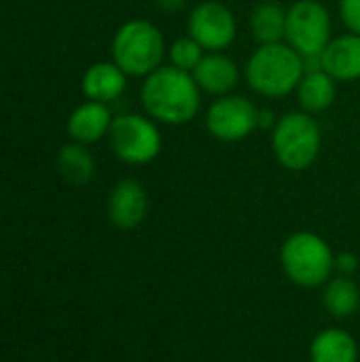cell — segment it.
Listing matches in <instances>:
<instances>
[{"label":"cell","instance_id":"obj_7","mask_svg":"<svg viewBox=\"0 0 360 362\" xmlns=\"http://www.w3.org/2000/svg\"><path fill=\"white\" fill-rule=\"evenodd\" d=\"M333 38V19L323 0H295L286 8V36L303 57H318Z\"/></svg>","mask_w":360,"mask_h":362},{"label":"cell","instance_id":"obj_17","mask_svg":"<svg viewBox=\"0 0 360 362\" xmlns=\"http://www.w3.org/2000/svg\"><path fill=\"white\" fill-rule=\"evenodd\" d=\"M248 30L257 45L282 42L286 36V8L282 2H257L248 13Z\"/></svg>","mask_w":360,"mask_h":362},{"label":"cell","instance_id":"obj_4","mask_svg":"<svg viewBox=\"0 0 360 362\" xmlns=\"http://www.w3.org/2000/svg\"><path fill=\"white\" fill-rule=\"evenodd\" d=\"M112 62L127 76H149L168 55L166 38L161 30L149 19H129L121 23L110 42Z\"/></svg>","mask_w":360,"mask_h":362},{"label":"cell","instance_id":"obj_14","mask_svg":"<svg viewBox=\"0 0 360 362\" xmlns=\"http://www.w3.org/2000/svg\"><path fill=\"white\" fill-rule=\"evenodd\" d=\"M125 87H127V74L115 62H95L85 70L81 78V89L85 98L102 104H110L119 100Z\"/></svg>","mask_w":360,"mask_h":362},{"label":"cell","instance_id":"obj_1","mask_svg":"<svg viewBox=\"0 0 360 362\" xmlns=\"http://www.w3.org/2000/svg\"><path fill=\"white\" fill-rule=\"evenodd\" d=\"M202 89L197 87L191 72L174 66H159L155 72L144 76L140 87V102L155 123L161 125H187L202 110Z\"/></svg>","mask_w":360,"mask_h":362},{"label":"cell","instance_id":"obj_6","mask_svg":"<svg viewBox=\"0 0 360 362\" xmlns=\"http://www.w3.org/2000/svg\"><path fill=\"white\" fill-rule=\"evenodd\" d=\"M106 138L112 153L129 165L151 163L159 157L163 146L159 123H155L146 115L136 112L117 115Z\"/></svg>","mask_w":360,"mask_h":362},{"label":"cell","instance_id":"obj_23","mask_svg":"<svg viewBox=\"0 0 360 362\" xmlns=\"http://www.w3.org/2000/svg\"><path fill=\"white\" fill-rule=\"evenodd\" d=\"M163 13H180L189 6V0H153Z\"/></svg>","mask_w":360,"mask_h":362},{"label":"cell","instance_id":"obj_24","mask_svg":"<svg viewBox=\"0 0 360 362\" xmlns=\"http://www.w3.org/2000/svg\"><path fill=\"white\" fill-rule=\"evenodd\" d=\"M278 117L269 108H259V129H274Z\"/></svg>","mask_w":360,"mask_h":362},{"label":"cell","instance_id":"obj_22","mask_svg":"<svg viewBox=\"0 0 360 362\" xmlns=\"http://www.w3.org/2000/svg\"><path fill=\"white\" fill-rule=\"evenodd\" d=\"M359 257H356L354 252H350V250H344V252L335 255V272H337L339 276L352 278V276L359 272Z\"/></svg>","mask_w":360,"mask_h":362},{"label":"cell","instance_id":"obj_16","mask_svg":"<svg viewBox=\"0 0 360 362\" xmlns=\"http://www.w3.org/2000/svg\"><path fill=\"white\" fill-rule=\"evenodd\" d=\"M359 341L342 327L323 329L310 344L312 362H359Z\"/></svg>","mask_w":360,"mask_h":362},{"label":"cell","instance_id":"obj_8","mask_svg":"<svg viewBox=\"0 0 360 362\" xmlns=\"http://www.w3.org/2000/svg\"><path fill=\"white\" fill-rule=\"evenodd\" d=\"M206 129L219 142H242L259 129V106L240 93L214 98L206 110Z\"/></svg>","mask_w":360,"mask_h":362},{"label":"cell","instance_id":"obj_19","mask_svg":"<svg viewBox=\"0 0 360 362\" xmlns=\"http://www.w3.org/2000/svg\"><path fill=\"white\" fill-rule=\"evenodd\" d=\"M55 163H57V172L62 174V178L68 180L70 185H76V187L87 185L95 172L93 155L87 151L85 144H79V142L62 146Z\"/></svg>","mask_w":360,"mask_h":362},{"label":"cell","instance_id":"obj_20","mask_svg":"<svg viewBox=\"0 0 360 362\" xmlns=\"http://www.w3.org/2000/svg\"><path fill=\"white\" fill-rule=\"evenodd\" d=\"M204 55H206L204 47H202L195 38H191L189 34L176 38V40L168 47L170 66H174V68H178V70H185V72H193V70L197 68V64L202 62Z\"/></svg>","mask_w":360,"mask_h":362},{"label":"cell","instance_id":"obj_18","mask_svg":"<svg viewBox=\"0 0 360 362\" xmlns=\"http://www.w3.org/2000/svg\"><path fill=\"white\" fill-rule=\"evenodd\" d=\"M323 305L337 320H346L354 316L360 308V288L354 278L339 276V274L333 276L323 286Z\"/></svg>","mask_w":360,"mask_h":362},{"label":"cell","instance_id":"obj_9","mask_svg":"<svg viewBox=\"0 0 360 362\" xmlns=\"http://www.w3.org/2000/svg\"><path fill=\"white\" fill-rule=\"evenodd\" d=\"M187 34L195 38L206 53L225 51L238 36V19L221 0H202L187 17Z\"/></svg>","mask_w":360,"mask_h":362},{"label":"cell","instance_id":"obj_12","mask_svg":"<svg viewBox=\"0 0 360 362\" xmlns=\"http://www.w3.org/2000/svg\"><path fill=\"white\" fill-rule=\"evenodd\" d=\"M320 68L337 83L360 81V34H339L320 53Z\"/></svg>","mask_w":360,"mask_h":362},{"label":"cell","instance_id":"obj_2","mask_svg":"<svg viewBox=\"0 0 360 362\" xmlns=\"http://www.w3.org/2000/svg\"><path fill=\"white\" fill-rule=\"evenodd\" d=\"M306 74V59L289 42L257 45L244 64V81L261 98L291 95Z\"/></svg>","mask_w":360,"mask_h":362},{"label":"cell","instance_id":"obj_21","mask_svg":"<svg viewBox=\"0 0 360 362\" xmlns=\"http://www.w3.org/2000/svg\"><path fill=\"white\" fill-rule=\"evenodd\" d=\"M339 17L348 32L360 34V0H339Z\"/></svg>","mask_w":360,"mask_h":362},{"label":"cell","instance_id":"obj_15","mask_svg":"<svg viewBox=\"0 0 360 362\" xmlns=\"http://www.w3.org/2000/svg\"><path fill=\"white\" fill-rule=\"evenodd\" d=\"M337 85L339 83L323 68L306 70V74L301 76L295 89L299 108L310 115H320L329 110L337 100Z\"/></svg>","mask_w":360,"mask_h":362},{"label":"cell","instance_id":"obj_11","mask_svg":"<svg viewBox=\"0 0 360 362\" xmlns=\"http://www.w3.org/2000/svg\"><path fill=\"white\" fill-rule=\"evenodd\" d=\"M191 74L197 87L202 89V93H208L214 98L233 93L242 78L240 66L223 51L206 53Z\"/></svg>","mask_w":360,"mask_h":362},{"label":"cell","instance_id":"obj_10","mask_svg":"<svg viewBox=\"0 0 360 362\" xmlns=\"http://www.w3.org/2000/svg\"><path fill=\"white\" fill-rule=\"evenodd\" d=\"M149 214V195L140 180L123 178L108 195V218L121 231H132L144 223Z\"/></svg>","mask_w":360,"mask_h":362},{"label":"cell","instance_id":"obj_5","mask_svg":"<svg viewBox=\"0 0 360 362\" xmlns=\"http://www.w3.org/2000/svg\"><path fill=\"white\" fill-rule=\"evenodd\" d=\"M272 153L289 172L310 170L323 148V129L314 115L293 110L278 117L272 129Z\"/></svg>","mask_w":360,"mask_h":362},{"label":"cell","instance_id":"obj_3","mask_svg":"<svg viewBox=\"0 0 360 362\" xmlns=\"http://www.w3.org/2000/svg\"><path fill=\"white\" fill-rule=\"evenodd\" d=\"M284 276L299 288H320L335 272V252L314 231H295L280 246Z\"/></svg>","mask_w":360,"mask_h":362},{"label":"cell","instance_id":"obj_25","mask_svg":"<svg viewBox=\"0 0 360 362\" xmlns=\"http://www.w3.org/2000/svg\"><path fill=\"white\" fill-rule=\"evenodd\" d=\"M257 2H282V0H257Z\"/></svg>","mask_w":360,"mask_h":362},{"label":"cell","instance_id":"obj_13","mask_svg":"<svg viewBox=\"0 0 360 362\" xmlns=\"http://www.w3.org/2000/svg\"><path fill=\"white\" fill-rule=\"evenodd\" d=\"M112 119L115 117L108 104L87 100L85 104L76 106L68 117V134L79 144H95L104 136H108Z\"/></svg>","mask_w":360,"mask_h":362}]
</instances>
